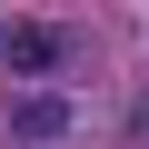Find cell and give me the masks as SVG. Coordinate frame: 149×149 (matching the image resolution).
I'll return each mask as SVG.
<instances>
[{
	"label": "cell",
	"instance_id": "cell-1",
	"mask_svg": "<svg viewBox=\"0 0 149 149\" xmlns=\"http://www.w3.org/2000/svg\"><path fill=\"white\" fill-rule=\"evenodd\" d=\"M70 50H80V40H70L60 20H10V30H0V70H10V80H60Z\"/></svg>",
	"mask_w": 149,
	"mask_h": 149
},
{
	"label": "cell",
	"instance_id": "cell-2",
	"mask_svg": "<svg viewBox=\"0 0 149 149\" xmlns=\"http://www.w3.org/2000/svg\"><path fill=\"white\" fill-rule=\"evenodd\" d=\"M70 119H80V109H70L60 90H30V100L10 109V139H20V149H60V139H70Z\"/></svg>",
	"mask_w": 149,
	"mask_h": 149
}]
</instances>
